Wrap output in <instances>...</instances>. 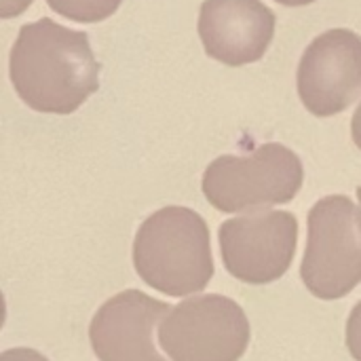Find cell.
Here are the masks:
<instances>
[{
    "mask_svg": "<svg viewBox=\"0 0 361 361\" xmlns=\"http://www.w3.org/2000/svg\"><path fill=\"white\" fill-rule=\"evenodd\" d=\"M99 61L89 34L49 17L19 27L8 76L23 104L44 114H72L99 89Z\"/></svg>",
    "mask_w": 361,
    "mask_h": 361,
    "instance_id": "6da1fadb",
    "label": "cell"
},
{
    "mask_svg": "<svg viewBox=\"0 0 361 361\" xmlns=\"http://www.w3.org/2000/svg\"><path fill=\"white\" fill-rule=\"evenodd\" d=\"M133 267L157 292L178 298L203 292L214 277L207 222L180 205L154 212L135 235Z\"/></svg>",
    "mask_w": 361,
    "mask_h": 361,
    "instance_id": "7a4b0ae2",
    "label": "cell"
},
{
    "mask_svg": "<svg viewBox=\"0 0 361 361\" xmlns=\"http://www.w3.org/2000/svg\"><path fill=\"white\" fill-rule=\"evenodd\" d=\"M305 182V167L294 150L271 142L254 152L222 154L203 173L205 199L224 214L260 212L294 201Z\"/></svg>",
    "mask_w": 361,
    "mask_h": 361,
    "instance_id": "3957f363",
    "label": "cell"
},
{
    "mask_svg": "<svg viewBox=\"0 0 361 361\" xmlns=\"http://www.w3.org/2000/svg\"><path fill=\"white\" fill-rule=\"evenodd\" d=\"M300 277L322 300L345 298L361 283V209L349 197L332 195L311 207Z\"/></svg>",
    "mask_w": 361,
    "mask_h": 361,
    "instance_id": "277c9868",
    "label": "cell"
},
{
    "mask_svg": "<svg viewBox=\"0 0 361 361\" xmlns=\"http://www.w3.org/2000/svg\"><path fill=\"white\" fill-rule=\"evenodd\" d=\"M250 338L245 311L220 294L180 302L159 326V345L171 361H239Z\"/></svg>",
    "mask_w": 361,
    "mask_h": 361,
    "instance_id": "5b68a950",
    "label": "cell"
},
{
    "mask_svg": "<svg viewBox=\"0 0 361 361\" xmlns=\"http://www.w3.org/2000/svg\"><path fill=\"white\" fill-rule=\"evenodd\" d=\"M220 254L226 271L252 286L281 279L292 267L298 220L290 212H254L220 224Z\"/></svg>",
    "mask_w": 361,
    "mask_h": 361,
    "instance_id": "8992f818",
    "label": "cell"
},
{
    "mask_svg": "<svg viewBox=\"0 0 361 361\" xmlns=\"http://www.w3.org/2000/svg\"><path fill=\"white\" fill-rule=\"evenodd\" d=\"M298 95L315 116L345 112L361 95V36L336 27L319 34L302 53Z\"/></svg>",
    "mask_w": 361,
    "mask_h": 361,
    "instance_id": "52a82bcc",
    "label": "cell"
},
{
    "mask_svg": "<svg viewBox=\"0 0 361 361\" xmlns=\"http://www.w3.org/2000/svg\"><path fill=\"white\" fill-rule=\"evenodd\" d=\"M171 309L140 290L112 296L89 326L93 353L99 361H167L157 351L152 334Z\"/></svg>",
    "mask_w": 361,
    "mask_h": 361,
    "instance_id": "ba28073f",
    "label": "cell"
},
{
    "mask_svg": "<svg viewBox=\"0 0 361 361\" xmlns=\"http://www.w3.org/2000/svg\"><path fill=\"white\" fill-rule=\"evenodd\" d=\"M275 23V13L260 0H205L197 30L212 59L224 66H245L264 57Z\"/></svg>",
    "mask_w": 361,
    "mask_h": 361,
    "instance_id": "9c48e42d",
    "label": "cell"
},
{
    "mask_svg": "<svg viewBox=\"0 0 361 361\" xmlns=\"http://www.w3.org/2000/svg\"><path fill=\"white\" fill-rule=\"evenodd\" d=\"M123 0H47L61 17L76 23H97L116 13Z\"/></svg>",
    "mask_w": 361,
    "mask_h": 361,
    "instance_id": "30bf717a",
    "label": "cell"
},
{
    "mask_svg": "<svg viewBox=\"0 0 361 361\" xmlns=\"http://www.w3.org/2000/svg\"><path fill=\"white\" fill-rule=\"evenodd\" d=\"M347 347L355 361H361V300L347 319Z\"/></svg>",
    "mask_w": 361,
    "mask_h": 361,
    "instance_id": "8fae6325",
    "label": "cell"
},
{
    "mask_svg": "<svg viewBox=\"0 0 361 361\" xmlns=\"http://www.w3.org/2000/svg\"><path fill=\"white\" fill-rule=\"evenodd\" d=\"M0 361H49L34 349H8L0 355Z\"/></svg>",
    "mask_w": 361,
    "mask_h": 361,
    "instance_id": "7c38bea8",
    "label": "cell"
},
{
    "mask_svg": "<svg viewBox=\"0 0 361 361\" xmlns=\"http://www.w3.org/2000/svg\"><path fill=\"white\" fill-rule=\"evenodd\" d=\"M30 2L32 0H0V15L4 19L17 17V15H21L30 6Z\"/></svg>",
    "mask_w": 361,
    "mask_h": 361,
    "instance_id": "4fadbf2b",
    "label": "cell"
},
{
    "mask_svg": "<svg viewBox=\"0 0 361 361\" xmlns=\"http://www.w3.org/2000/svg\"><path fill=\"white\" fill-rule=\"evenodd\" d=\"M351 135H353V142L355 146L361 150V104L357 106L353 118H351Z\"/></svg>",
    "mask_w": 361,
    "mask_h": 361,
    "instance_id": "5bb4252c",
    "label": "cell"
},
{
    "mask_svg": "<svg viewBox=\"0 0 361 361\" xmlns=\"http://www.w3.org/2000/svg\"><path fill=\"white\" fill-rule=\"evenodd\" d=\"M279 4H286V6H305V4H311L315 0H277Z\"/></svg>",
    "mask_w": 361,
    "mask_h": 361,
    "instance_id": "9a60e30c",
    "label": "cell"
},
{
    "mask_svg": "<svg viewBox=\"0 0 361 361\" xmlns=\"http://www.w3.org/2000/svg\"><path fill=\"white\" fill-rule=\"evenodd\" d=\"M357 199H360V203H361V186L357 188Z\"/></svg>",
    "mask_w": 361,
    "mask_h": 361,
    "instance_id": "2e32d148",
    "label": "cell"
}]
</instances>
